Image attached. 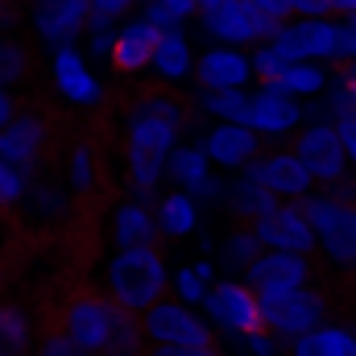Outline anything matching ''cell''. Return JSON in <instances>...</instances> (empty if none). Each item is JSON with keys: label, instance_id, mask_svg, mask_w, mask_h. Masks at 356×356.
Segmentation results:
<instances>
[{"label": "cell", "instance_id": "1", "mask_svg": "<svg viewBox=\"0 0 356 356\" xmlns=\"http://www.w3.org/2000/svg\"><path fill=\"white\" fill-rule=\"evenodd\" d=\"M195 104L166 83H133L120 99V186L145 203H158L166 158L191 129Z\"/></svg>", "mask_w": 356, "mask_h": 356}, {"label": "cell", "instance_id": "2", "mask_svg": "<svg viewBox=\"0 0 356 356\" xmlns=\"http://www.w3.org/2000/svg\"><path fill=\"white\" fill-rule=\"evenodd\" d=\"M170 273L166 266V253L162 245H149V249H112L99 266V290L133 311V315H145L154 302H162L170 294Z\"/></svg>", "mask_w": 356, "mask_h": 356}, {"label": "cell", "instance_id": "3", "mask_svg": "<svg viewBox=\"0 0 356 356\" xmlns=\"http://www.w3.org/2000/svg\"><path fill=\"white\" fill-rule=\"evenodd\" d=\"M120 315H124V307H116L99 286H75L58 298V307L46 323L58 327L83 356H108L112 336L120 327Z\"/></svg>", "mask_w": 356, "mask_h": 356}, {"label": "cell", "instance_id": "4", "mask_svg": "<svg viewBox=\"0 0 356 356\" xmlns=\"http://www.w3.org/2000/svg\"><path fill=\"white\" fill-rule=\"evenodd\" d=\"M63 137H58V116L46 104H25L8 129H0V158L13 162L29 178L46 175L58 162Z\"/></svg>", "mask_w": 356, "mask_h": 356}, {"label": "cell", "instance_id": "5", "mask_svg": "<svg viewBox=\"0 0 356 356\" xmlns=\"http://www.w3.org/2000/svg\"><path fill=\"white\" fill-rule=\"evenodd\" d=\"M332 307H336V294L327 282H315V286H302L294 294H282V298H266L261 311H266V327L282 340H298L323 323H332Z\"/></svg>", "mask_w": 356, "mask_h": 356}, {"label": "cell", "instance_id": "6", "mask_svg": "<svg viewBox=\"0 0 356 356\" xmlns=\"http://www.w3.org/2000/svg\"><path fill=\"white\" fill-rule=\"evenodd\" d=\"M50 88L58 95V104H67L79 116H99L108 108V88L91 71L88 50H79V46L50 50Z\"/></svg>", "mask_w": 356, "mask_h": 356}, {"label": "cell", "instance_id": "7", "mask_svg": "<svg viewBox=\"0 0 356 356\" xmlns=\"http://www.w3.org/2000/svg\"><path fill=\"white\" fill-rule=\"evenodd\" d=\"M273 50L286 63H344V25L327 17H294L277 29Z\"/></svg>", "mask_w": 356, "mask_h": 356}, {"label": "cell", "instance_id": "8", "mask_svg": "<svg viewBox=\"0 0 356 356\" xmlns=\"http://www.w3.org/2000/svg\"><path fill=\"white\" fill-rule=\"evenodd\" d=\"M203 315L211 319L216 332L224 336H253V332H266V311H261V298L257 290L245 282V277H220L203 302Z\"/></svg>", "mask_w": 356, "mask_h": 356}, {"label": "cell", "instance_id": "9", "mask_svg": "<svg viewBox=\"0 0 356 356\" xmlns=\"http://www.w3.org/2000/svg\"><path fill=\"white\" fill-rule=\"evenodd\" d=\"M245 282H249V286L257 290V298L266 302V298H282V294H294V290H302V286L323 282V261H319V253L307 257V253L266 249V253L249 266Z\"/></svg>", "mask_w": 356, "mask_h": 356}, {"label": "cell", "instance_id": "10", "mask_svg": "<svg viewBox=\"0 0 356 356\" xmlns=\"http://www.w3.org/2000/svg\"><path fill=\"white\" fill-rule=\"evenodd\" d=\"M195 21H199V29H203L216 46H236V50H241V46L273 42L277 29L286 25V21H273L261 8H253L249 0H232V4H224V8H216V13L195 17Z\"/></svg>", "mask_w": 356, "mask_h": 356}, {"label": "cell", "instance_id": "11", "mask_svg": "<svg viewBox=\"0 0 356 356\" xmlns=\"http://www.w3.org/2000/svg\"><path fill=\"white\" fill-rule=\"evenodd\" d=\"M79 211V199L71 195V186L63 182V175H38L29 182L25 207L17 216V232H63Z\"/></svg>", "mask_w": 356, "mask_h": 356}, {"label": "cell", "instance_id": "12", "mask_svg": "<svg viewBox=\"0 0 356 356\" xmlns=\"http://www.w3.org/2000/svg\"><path fill=\"white\" fill-rule=\"evenodd\" d=\"M145 340L149 344H216V327L199 307L178 302L175 294H166L162 302H154L141 315Z\"/></svg>", "mask_w": 356, "mask_h": 356}, {"label": "cell", "instance_id": "13", "mask_svg": "<svg viewBox=\"0 0 356 356\" xmlns=\"http://www.w3.org/2000/svg\"><path fill=\"white\" fill-rule=\"evenodd\" d=\"M58 166H63V182L79 199V207L108 199V162H104V149L91 133L75 137L67 149H58Z\"/></svg>", "mask_w": 356, "mask_h": 356}, {"label": "cell", "instance_id": "14", "mask_svg": "<svg viewBox=\"0 0 356 356\" xmlns=\"http://www.w3.org/2000/svg\"><path fill=\"white\" fill-rule=\"evenodd\" d=\"M25 21L33 29V38L50 50L58 46H75L88 33L91 21V4L88 0H29Z\"/></svg>", "mask_w": 356, "mask_h": 356}, {"label": "cell", "instance_id": "15", "mask_svg": "<svg viewBox=\"0 0 356 356\" xmlns=\"http://www.w3.org/2000/svg\"><path fill=\"white\" fill-rule=\"evenodd\" d=\"M104 241L112 249H149V245H162V228H158L154 203H145L137 195H116L108 203V216H104Z\"/></svg>", "mask_w": 356, "mask_h": 356}, {"label": "cell", "instance_id": "16", "mask_svg": "<svg viewBox=\"0 0 356 356\" xmlns=\"http://www.w3.org/2000/svg\"><path fill=\"white\" fill-rule=\"evenodd\" d=\"M290 149L311 170V178L319 186H332L336 178L348 175V154H344V141H340L336 124H307V129H298L290 137Z\"/></svg>", "mask_w": 356, "mask_h": 356}, {"label": "cell", "instance_id": "17", "mask_svg": "<svg viewBox=\"0 0 356 356\" xmlns=\"http://www.w3.org/2000/svg\"><path fill=\"white\" fill-rule=\"evenodd\" d=\"M253 232L261 236L266 249L307 253V257L319 253V236H315V228H311V220H307V211H302L298 199H294V203H277L273 211H266V216L253 224Z\"/></svg>", "mask_w": 356, "mask_h": 356}, {"label": "cell", "instance_id": "18", "mask_svg": "<svg viewBox=\"0 0 356 356\" xmlns=\"http://www.w3.org/2000/svg\"><path fill=\"white\" fill-rule=\"evenodd\" d=\"M158 42H162V29L137 13V17L120 21L116 42H112V54H108V67H112L120 79H141V75L149 71V63H154Z\"/></svg>", "mask_w": 356, "mask_h": 356}, {"label": "cell", "instance_id": "19", "mask_svg": "<svg viewBox=\"0 0 356 356\" xmlns=\"http://www.w3.org/2000/svg\"><path fill=\"white\" fill-rule=\"evenodd\" d=\"M245 175L253 178V182H261L273 199H282V203H294V199H307L311 191H315V178L311 170L294 158V149L286 145V149H266Z\"/></svg>", "mask_w": 356, "mask_h": 356}, {"label": "cell", "instance_id": "20", "mask_svg": "<svg viewBox=\"0 0 356 356\" xmlns=\"http://www.w3.org/2000/svg\"><path fill=\"white\" fill-rule=\"evenodd\" d=\"M203 154L211 158V166L220 170H249L261 154H266V137L249 124H228L216 120L203 137Z\"/></svg>", "mask_w": 356, "mask_h": 356}, {"label": "cell", "instance_id": "21", "mask_svg": "<svg viewBox=\"0 0 356 356\" xmlns=\"http://www.w3.org/2000/svg\"><path fill=\"white\" fill-rule=\"evenodd\" d=\"M191 79L199 91H241L253 79V58L236 46H211L195 58Z\"/></svg>", "mask_w": 356, "mask_h": 356}, {"label": "cell", "instance_id": "22", "mask_svg": "<svg viewBox=\"0 0 356 356\" xmlns=\"http://www.w3.org/2000/svg\"><path fill=\"white\" fill-rule=\"evenodd\" d=\"M302 124V104L298 95H290L286 88H257L253 91V108H249V129H257L266 141L298 133Z\"/></svg>", "mask_w": 356, "mask_h": 356}, {"label": "cell", "instance_id": "23", "mask_svg": "<svg viewBox=\"0 0 356 356\" xmlns=\"http://www.w3.org/2000/svg\"><path fill=\"white\" fill-rule=\"evenodd\" d=\"M149 75L154 83H166V88H178L195 75V50H191V38L186 29H166L158 50H154V63H149Z\"/></svg>", "mask_w": 356, "mask_h": 356}, {"label": "cell", "instance_id": "24", "mask_svg": "<svg viewBox=\"0 0 356 356\" xmlns=\"http://www.w3.org/2000/svg\"><path fill=\"white\" fill-rule=\"evenodd\" d=\"M42 323L17 298H0V356H33Z\"/></svg>", "mask_w": 356, "mask_h": 356}, {"label": "cell", "instance_id": "25", "mask_svg": "<svg viewBox=\"0 0 356 356\" xmlns=\"http://www.w3.org/2000/svg\"><path fill=\"white\" fill-rule=\"evenodd\" d=\"M282 199H273L261 182H253L249 175H236L232 182H224V199L220 207L232 216V224H257L266 211H273Z\"/></svg>", "mask_w": 356, "mask_h": 356}, {"label": "cell", "instance_id": "26", "mask_svg": "<svg viewBox=\"0 0 356 356\" xmlns=\"http://www.w3.org/2000/svg\"><path fill=\"white\" fill-rule=\"evenodd\" d=\"M154 216H158V228H162V241H186L195 228H199V199L186 195V191H162L158 203H154Z\"/></svg>", "mask_w": 356, "mask_h": 356}, {"label": "cell", "instance_id": "27", "mask_svg": "<svg viewBox=\"0 0 356 356\" xmlns=\"http://www.w3.org/2000/svg\"><path fill=\"white\" fill-rule=\"evenodd\" d=\"M286 356H356V327H348V323H323V327L290 340Z\"/></svg>", "mask_w": 356, "mask_h": 356}, {"label": "cell", "instance_id": "28", "mask_svg": "<svg viewBox=\"0 0 356 356\" xmlns=\"http://www.w3.org/2000/svg\"><path fill=\"white\" fill-rule=\"evenodd\" d=\"M266 253V245H261V236L253 232V224H232L228 232H224V241H220V269H224V277H245L249 266L257 261Z\"/></svg>", "mask_w": 356, "mask_h": 356}, {"label": "cell", "instance_id": "29", "mask_svg": "<svg viewBox=\"0 0 356 356\" xmlns=\"http://www.w3.org/2000/svg\"><path fill=\"white\" fill-rule=\"evenodd\" d=\"M211 175L216 170H211V158L203 154V145H182L178 141L175 154L166 158V182L178 186V191H186V195H199Z\"/></svg>", "mask_w": 356, "mask_h": 356}, {"label": "cell", "instance_id": "30", "mask_svg": "<svg viewBox=\"0 0 356 356\" xmlns=\"http://www.w3.org/2000/svg\"><path fill=\"white\" fill-rule=\"evenodd\" d=\"M38 58L29 50V42H21L17 33H0V91H21L33 83Z\"/></svg>", "mask_w": 356, "mask_h": 356}, {"label": "cell", "instance_id": "31", "mask_svg": "<svg viewBox=\"0 0 356 356\" xmlns=\"http://www.w3.org/2000/svg\"><path fill=\"white\" fill-rule=\"evenodd\" d=\"M195 112L211 116V120H228V124H249V108H253V95L241 91H199L195 99Z\"/></svg>", "mask_w": 356, "mask_h": 356}, {"label": "cell", "instance_id": "32", "mask_svg": "<svg viewBox=\"0 0 356 356\" xmlns=\"http://www.w3.org/2000/svg\"><path fill=\"white\" fill-rule=\"evenodd\" d=\"M29 182H33V178L25 175V170H17L13 162L0 158V216H8L13 228H17V216H21V207H25Z\"/></svg>", "mask_w": 356, "mask_h": 356}, {"label": "cell", "instance_id": "33", "mask_svg": "<svg viewBox=\"0 0 356 356\" xmlns=\"http://www.w3.org/2000/svg\"><path fill=\"white\" fill-rule=\"evenodd\" d=\"M277 88H286L290 95H319L327 88V71L319 63H290Z\"/></svg>", "mask_w": 356, "mask_h": 356}, {"label": "cell", "instance_id": "34", "mask_svg": "<svg viewBox=\"0 0 356 356\" xmlns=\"http://www.w3.org/2000/svg\"><path fill=\"white\" fill-rule=\"evenodd\" d=\"M145 353H149V340H145L141 315L124 311V315H120V327H116V336H112L108 356H145Z\"/></svg>", "mask_w": 356, "mask_h": 356}, {"label": "cell", "instance_id": "35", "mask_svg": "<svg viewBox=\"0 0 356 356\" xmlns=\"http://www.w3.org/2000/svg\"><path fill=\"white\" fill-rule=\"evenodd\" d=\"M170 294H175L178 302L203 311V302H207V294H211V282H203L195 266H178L175 273H170Z\"/></svg>", "mask_w": 356, "mask_h": 356}, {"label": "cell", "instance_id": "36", "mask_svg": "<svg viewBox=\"0 0 356 356\" xmlns=\"http://www.w3.org/2000/svg\"><path fill=\"white\" fill-rule=\"evenodd\" d=\"M286 58L273 50V42H261L257 50H253V79L261 83V88H277L282 83V75H286Z\"/></svg>", "mask_w": 356, "mask_h": 356}, {"label": "cell", "instance_id": "37", "mask_svg": "<svg viewBox=\"0 0 356 356\" xmlns=\"http://www.w3.org/2000/svg\"><path fill=\"white\" fill-rule=\"evenodd\" d=\"M145 356H228V353L216 340V344H149Z\"/></svg>", "mask_w": 356, "mask_h": 356}, {"label": "cell", "instance_id": "38", "mask_svg": "<svg viewBox=\"0 0 356 356\" xmlns=\"http://www.w3.org/2000/svg\"><path fill=\"white\" fill-rule=\"evenodd\" d=\"M88 4L91 17H108V21H129L141 8V0H88Z\"/></svg>", "mask_w": 356, "mask_h": 356}, {"label": "cell", "instance_id": "39", "mask_svg": "<svg viewBox=\"0 0 356 356\" xmlns=\"http://www.w3.org/2000/svg\"><path fill=\"white\" fill-rule=\"evenodd\" d=\"M282 348H286V344H282V340H277L269 327H266V332H253V336H245V353H249V356H277Z\"/></svg>", "mask_w": 356, "mask_h": 356}, {"label": "cell", "instance_id": "40", "mask_svg": "<svg viewBox=\"0 0 356 356\" xmlns=\"http://www.w3.org/2000/svg\"><path fill=\"white\" fill-rule=\"evenodd\" d=\"M29 0H0V33H17V25L25 21Z\"/></svg>", "mask_w": 356, "mask_h": 356}, {"label": "cell", "instance_id": "41", "mask_svg": "<svg viewBox=\"0 0 356 356\" xmlns=\"http://www.w3.org/2000/svg\"><path fill=\"white\" fill-rule=\"evenodd\" d=\"M29 99L21 95V91H0V129H8L13 120H17V112L25 108Z\"/></svg>", "mask_w": 356, "mask_h": 356}, {"label": "cell", "instance_id": "42", "mask_svg": "<svg viewBox=\"0 0 356 356\" xmlns=\"http://www.w3.org/2000/svg\"><path fill=\"white\" fill-rule=\"evenodd\" d=\"M336 129H340V141H344L348 162L356 166V116H340V120H336Z\"/></svg>", "mask_w": 356, "mask_h": 356}, {"label": "cell", "instance_id": "43", "mask_svg": "<svg viewBox=\"0 0 356 356\" xmlns=\"http://www.w3.org/2000/svg\"><path fill=\"white\" fill-rule=\"evenodd\" d=\"M294 17H332V4L327 0H290Z\"/></svg>", "mask_w": 356, "mask_h": 356}, {"label": "cell", "instance_id": "44", "mask_svg": "<svg viewBox=\"0 0 356 356\" xmlns=\"http://www.w3.org/2000/svg\"><path fill=\"white\" fill-rule=\"evenodd\" d=\"M253 8H261V13H269L273 21H290L294 17V8H290V0H249Z\"/></svg>", "mask_w": 356, "mask_h": 356}, {"label": "cell", "instance_id": "45", "mask_svg": "<svg viewBox=\"0 0 356 356\" xmlns=\"http://www.w3.org/2000/svg\"><path fill=\"white\" fill-rule=\"evenodd\" d=\"M344 58H356V17L344 21Z\"/></svg>", "mask_w": 356, "mask_h": 356}, {"label": "cell", "instance_id": "46", "mask_svg": "<svg viewBox=\"0 0 356 356\" xmlns=\"http://www.w3.org/2000/svg\"><path fill=\"white\" fill-rule=\"evenodd\" d=\"M327 4H332V13H336V17H344V21L356 17V0H327Z\"/></svg>", "mask_w": 356, "mask_h": 356}, {"label": "cell", "instance_id": "47", "mask_svg": "<svg viewBox=\"0 0 356 356\" xmlns=\"http://www.w3.org/2000/svg\"><path fill=\"white\" fill-rule=\"evenodd\" d=\"M191 266L199 269V277H203V282H211V286H216V282H220V273H216V266H211V261H207V257H203V261H191Z\"/></svg>", "mask_w": 356, "mask_h": 356}, {"label": "cell", "instance_id": "48", "mask_svg": "<svg viewBox=\"0 0 356 356\" xmlns=\"http://www.w3.org/2000/svg\"><path fill=\"white\" fill-rule=\"evenodd\" d=\"M195 4H199V17H203V13H216V8H224L232 0H195Z\"/></svg>", "mask_w": 356, "mask_h": 356}, {"label": "cell", "instance_id": "49", "mask_svg": "<svg viewBox=\"0 0 356 356\" xmlns=\"http://www.w3.org/2000/svg\"><path fill=\"white\" fill-rule=\"evenodd\" d=\"M8 228H13V220H8V216H0V236H4Z\"/></svg>", "mask_w": 356, "mask_h": 356}, {"label": "cell", "instance_id": "50", "mask_svg": "<svg viewBox=\"0 0 356 356\" xmlns=\"http://www.w3.org/2000/svg\"><path fill=\"white\" fill-rule=\"evenodd\" d=\"M0 269H4V257H0Z\"/></svg>", "mask_w": 356, "mask_h": 356}]
</instances>
